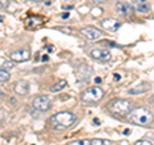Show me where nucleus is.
<instances>
[{
	"instance_id": "obj_19",
	"label": "nucleus",
	"mask_w": 154,
	"mask_h": 145,
	"mask_svg": "<svg viewBox=\"0 0 154 145\" xmlns=\"http://www.w3.org/2000/svg\"><path fill=\"white\" fill-rule=\"evenodd\" d=\"M91 14H93V16L94 17H99V16H102V14H103V9L102 8H94L93 9V11H91Z\"/></svg>"
},
{
	"instance_id": "obj_15",
	"label": "nucleus",
	"mask_w": 154,
	"mask_h": 145,
	"mask_svg": "<svg viewBox=\"0 0 154 145\" xmlns=\"http://www.w3.org/2000/svg\"><path fill=\"white\" fill-rule=\"evenodd\" d=\"M11 80V73L7 71V69H2L0 68V84H4Z\"/></svg>"
},
{
	"instance_id": "obj_4",
	"label": "nucleus",
	"mask_w": 154,
	"mask_h": 145,
	"mask_svg": "<svg viewBox=\"0 0 154 145\" xmlns=\"http://www.w3.org/2000/svg\"><path fill=\"white\" fill-rule=\"evenodd\" d=\"M104 98V90L98 86H91L88 88L81 94V100L86 104H95Z\"/></svg>"
},
{
	"instance_id": "obj_6",
	"label": "nucleus",
	"mask_w": 154,
	"mask_h": 145,
	"mask_svg": "<svg viewBox=\"0 0 154 145\" xmlns=\"http://www.w3.org/2000/svg\"><path fill=\"white\" fill-rule=\"evenodd\" d=\"M9 57H11V60H13L14 63H23V62H26L31 58V51L28 49H19L16 51H12Z\"/></svg>"
},
{
	"instance_id": "obj_22",
	"label": "nucleus",
	"mask_w": 154,
	"mask_h": 145,
	"mask_svg": "<svg viewBox=\"0 0 154 145\" xmlns=\"http://www.w3.org/2000/svg\"><path fill=\"white\" fill-rule=\"evenodd\" d=\"M144 3H148L146 0H131V4L134 7H137V5H140V4H144Z\"/></svg>"
},
{
	"instance_id": "obj_27",
	"label": "nucleus",
	"mask_w": 154,
	"mask_h": 145,
	"mask_svg": "<svg viewBox=\"0 0 154 145\" xmlns=\"http://www.w3.org/2000/svg\"><path fill=\"white\" fill-rule=\"evenodd\" d=\"M94 123L95 125H99V119H94Z\"/></svg>"
},
{
	"instance_id": "obj_23",
	"label": "nucleus",
	"mask_w": 154,
	"mask_h": 145,
	"mask_svg": "<svg viewBox=\"0 0 154 145\" xmlns=\"http://www.w3.org/2000/svg\"><path fill=\"white\" fill-rule=\"evenodd\" d=\"M93 2H94L95 4H102V3H105L107 0H93Z\"/></svg>"
},
{
	"instance_id": "obj_14",
	"label": "nucleus",
	"mask_w": 154,
	"mask_h": 145,
	"mask_svg": "<svg viewBox=\"0 0 154 145\" xmlns=\"http://www.w3.org/2000/svg\"><path fill=\"white\" fill-rule=\"evenodd\" d=\"M66 86H67V81H66V80H60V81H58L57 84H54V85L51 86L50 91H51V93H58V91L63 90Z\"/></svg>"
},
{
	"instance_id": "obj_18",
	"label": "nucleus",
	"mask_w": 154,
	"mask_h": 145,
	"mask_svg": "<svg viewBox=\"0 0 154 145\" xmlns=\"http://www.w3.org/2000/svg\"><path fill=\"white\" fill-rule=\"evenodd\" d=\"M68 145H91V140H77V141H72Z\"/></svg>"
},
{
	"instance_id": "obj_24",
	"label": "nucleus",
	"mask_w": 154,
	"mask_h": 145,
	"mask_svg": "<svg viewBox=\"0 0 154 145\" xmlns=\"http://www.w3.org/2000/svg\"><path fill=\"white\" fill-rule=\"evenodd\" d=\"M69 17V13H63L62 14V18H68Z\"/></svg>"
},
{
	"instance_id": "obj_11",
	"label": "nucleus",
	"mask_w": 154,
	"mask_h": 145,
	"mask_svg": "<svg viewBox=\"0 0 154 145\" xmlns=\"http://www.w3.org/2000/svg\"><path fill=\"white\" fill-rule=\"evenodd\" d=\"M14 93L18 95H27L30 93V84L25 80H19L14 84Z\"/></svg>"
},
{
	"instance_id": "obj_3",
	"label": "nucleus",
	"mask_w": 154,
	"mask_h": 145,
	"mask_svg": "<svg viewBox=\"0 0 154 145\" xmlns=\"http://www.w3.org/2000/svg\"><path fill=\"white\" fill-rule=\"evenodd\" d=\"M108 109L114 114L127 116L132 109V101L128 99H114L109 103Z\"/></svg>"
},
{
	"instance_id": "obj_20",
	"label": "nucleus",
	"mask_w": 154,
	"mask_h": 145,
	"mask_svg": "<svg viewBox=\"0 0 154 145\" xmlns=\"http://www.w3.org/2000/svg\"><path fill=\"white\" fill-rule=\"evenodd\" d=\"M9 7V0H0V9H7Z\"/></svg>"
},
{
	"instance_id": "obj_17",
	"label": "nucleus",
	"mask_w": 154,
	"mask_h": 145,
	"mask_svg": "<svg viewBox=\"0 0 154 145\" xmlns=\"http://www.w3.org/2000/svg\"><path fill=\"white\" fill-rule=\"evenodd\" d=\"M112 143L105 139H94L91 140V145H110Z\"/></svg>"
},
{
	"instance_id": "obj_10",
	"label": "nucleus",
	"mask_w": 154,
	"mask_h": 145,
	"mask_svg": "<svg viewBox=\"0 0 154 145\" xmlns=\"http://www.w3.org/2000/svg\"><path fill=\"white\" fill-rule=\"evenodd\" d=\"M152 89V85L149 82H141L140 85L135 86V88H131L127 90V94L128 95H139V94H145L148 93L149 90Z\"/></svg>"
},
{
	"instance_id": "obj_30",
	"label": "nucleus",
	"mask_w": 154,
	"mask_h": 145,
	"mask_svg": "<svg viewBox=\"0 0 154 145\" xmlns=\"http://www.w3.org/2000/svg\"><path fill=\"white\" fill-rule=\"evenodd\" d=\"M66 2H68V3H73L75 0H66Z\"/></svg>"
},
{
	"instance_id": "obj_26",
	"label": "nucleus",
	"mask_w": 154,
	"mask_h": 145,
	"mask_svg": "<svg viewBox=\"0 0 154 145\" xmlns=\"http://www.w3.org/2000/svg\"><path fill=\"white\" fill-rule=\"evenodd\" d=\"M114 79H116V80H119L121 77H119V75H114Z\"/></svg>"
},
{
	"instance_id": "obj_8",
	"label": "nucleus",
	"mask_w": 154,
	"mask_h": 145,
	"mask_svg": "<svg viewBox=\"0 0 154 145\" xmlns=\"http://www.w3.org/2000/svg\"><path fill=\"white\" fill-rule=\"evenodd\" d=\"M81 33H82L86 39H89V40H98V39H100L103 36V32L94 26L84 27L82 30H81Z\"/></svg>"
},
{
	"instance_id": "obj_5",
	"label": "nucleus",
	"mask_w": 154,
	"mask_h": 145,
	"mask_svg": "<svg viewBox=\"0 0 154 145\" xmlns=\"http://www.w3.org/2000/svg\"><path fill=\"white\" fill-rule=\"evenodd\" d=\"M32 107L38 112H46L51 108V101L46 95H40L36 96L32 101Z\"/></svg>"
},
{
	"instance_id": "obj_12",
	"label": "nucleus",
	"mask_w": 154,
	"mask_h": 145,
	"mask_svg": "<svg viewBox=\"0 0 154 145\" xmlns=\"http://www.w3.org/2000/svg\"><path fill=\"white\" fill-rule=\"evenodd\" d=\"M130 9H131V7H130L127 3H125V2H118V3H116V12H117L118 14L126 16V14H128Z\"/></svg>"
},
{
	"instance_id": "obj_1",
	"label": "nucleus",
	"mask_w": 154,
	"mask_h": 145,
	"mask_svg": "<svg viewBox=\"0 0 154 145\" xmlns=\"http://www.w3.org/2000/svg\"><path fill=\"white\" fill-rule=\"evenodd\" d=\"M77 121V116L72 112H59L54 116H51L49 123L53 130L55 131H64V130L72 127Z\"/></svg>"
},
{
	"instance_id": "obj_29",
	"label": "nucleus",
	"mask_w": 154,
	"mask_h": 145,
	"mask_svg": "<svg viewBox=\"0 0 154 145\" xmlns=\"http://www.w3.org/2000/svg\"><path fill=\"white\" fill-rule=\"evenodd\" d=\"M42 60H44V62H45V60H48V57H46V55H44V57H42Z\"/></svg>"
},
{
	"instance_id": "obj_2",
	"label": "nucleus",
	"mask_w": 154,
	"mask_h": 145,
	"mask_svg": "<svg viewBox=\"0 0 154 145\" xmlns=\"http://www.w3.org/2000/svg\"><path fill=\"white\" fill-rule=\"evenodd\" d=\"M127 119L128 122H131L137 126H150L154 122V116L153 113L145 107H139L131 109V112L127 114Z\"/></svg>"
},
{
	"instance_id": "obj_25",
	"label": "nucleus",
	"mask_w": 154,
	"mask_h": 145,
	"mask_svg": "<svg viewBox=\"0 0 154 145\" xmlns=\"http://www.w3.org/2000/svg\"><path fill=\"white\" fill-rule=\"evenodd\" d=\"M95 82H96V84H100V82H102V79H100V77H96V79H95Z\"/></svg>"
},
{
	"instance_id": "obj_21",
	"label": "nucleus",
	"mask_w": 154,
	"mask_h": 145,
	"mask_svg": "<svg viewBox=\"0 0 154 145\" xmlns=\"http://www.w3.org/2000/svg\"><path fill=\"white\" fill-rule=\"evenodd\" d=\"M135 145H153V144L149 140H139V141L135 143Z\"/></svg>"
},
{
	"instance_id": "obj_9",
	"label": "nucleus",
	"mask_w": 154,
	"mask_h": 145,
	"mask_svg": "<svg viewBox=\"0 0 154 145\" xmlns=\"http://www.w3.org/2000/svg\"><path fill=\"white\" fill-rule=\"evenodd\" d=\"M102 27L107 31L116 32V31H118L119 27H121V22L116 18H105L102 21Z\"/></svg>"
},
{
	"instance_id": "obj_13",
	"label": "nucleus",
	"mask_w": 154,
	"mask_h": 145,
	"mask_svg": "<svg viewBox=\"0 0 154 145\" xmlns=\"http://www.w3.org/2000/svg\"><path fill=\"white\" fill-rule=\"evenodd\" d=\"M14 67V62L11 60V59H8V58H4L2 57L0 58V68L2 69H12Z\"/></svg>"
},
{
	"instance_id": "obj_31",
	"label": "nucleus",
	"mask_w": 154,
	"mask_h": 145,
	"mask_svg": "<svg viewBox=\"0 0 154 145\" xmlns=\"http://www.w3.org/2000/svg\"><path fill=\"white\" fill-rule=\"evenodd\" d=\"M32 2H37L38 3V2H44V0H32Z\"/></svg>"
},
{
	"instance_id": "obj_7",
	"label": "nucleus",
	"mask_w": 154,
	"mask_h": 145,
	"mask_svg": "<svg viewBox=\"0 0 154 145\" xmlns=\"http://www.w3.org/2000/svg\"><path fill=\"white\" fill-rule=\"evenodd\" d=\"M90 55L93 57L94 59L102 62V63H107V62L110 60V58H112L110 51L107 49H93L90 51Z\"/></svg>"
},
{
	"instance_id": "obj_28",
	"label": "nucleus",
	"mask_w": 154,
	"mask_h": 145,
	"mask_svg": "<svg viewBox=\"0 0 154 145\" xmlns=\"http://www.w3.org/2000/svg\"><path fill=\"white\" fill-rule=\"evenodd\" d=\"M130 134V130H125V135H128Z\"/></svg>"
},
{
	"instance_id": "obj_16",
	"label": "nucleus",
	"mask_w": 154,
	"mask_h": 145,
	"mask_svg": "<svg viewBox=\"0 0 154 145\" xmlns=\"http://www.w3.org/2000/svg\"><path fill=\"white\" fill-rule=\"evenodd\" d=\"M135 9H136L139 13H148L150 11V5H149L148 3H144V4H140V5L135 7Z\"/></svg>"
}]
</instances>
